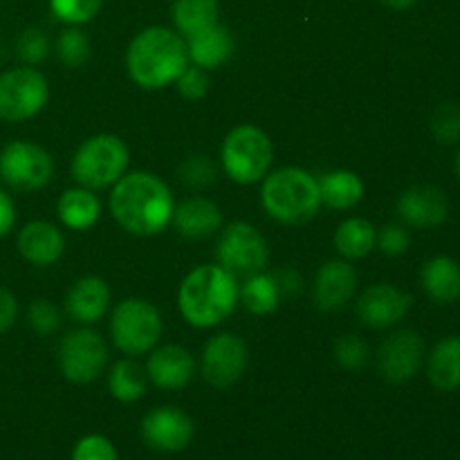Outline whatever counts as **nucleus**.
I'll return each instance as SVG.
<instances>
[{
	"label": "nucleus",
	"mask_w": 460,
	"mask_h": 460,
	"mask_svg": "<svg viewBox=\"0 0 460 460\" xmlns=\"http://www.w3.org/2000/svg\"><path fill=\"white\" fill-rule=\"evenodd\" d=\"M173 193L151 173L121 175L111 193V211L117 223L137 236L160 234L173 218Z\"/></svg>",
	"instance_id": "f257e3e1"
},
{
	"label": "nucleus",
	"mask_w": 460,
	"mask_h": 460,
	"mask_svg": "<svg viewBox=\"0 0 460 460\" xmlns=\"http://www.w3.org/2000/svg\"><path fill=\"white\" fill-rule=\"evenodd\" d=\"M189 66L187 43L166 27H148L139 31L126 52L128 75L139 88L157 90L175 84Z\"/></svg>",
	"instance_id": "f03ea898"
},
{
	"label": "nucleus",
	"mask_w": 460,
	"mask_h": 460,
	"mask_svg": "<svg viewBox=\"0 0 460 460\" xmlns=\"http://www.w3.org/2000/svg\"><path fill=\"white\" fill-rule=\"evenodd\" d=\"M178 304L180 313L191 326H218L238 304L236 277L223 265H200L189 272L180 286Z\"/></svg>",
	"instance_id": "7ed1b4c3"
},
{
	"label": "nucleus",
	"mask_w": 460,
	"mask_h": 460,
	"mask_svg": "<svg viewBox=\"0 0 460 460\" xmlns=\"http://www.w3.org/2000/svg\"><path fill=\"white\" fill-rule=\"evenodd\" d=\"M263 209L283 225H304L317 216L322 198L314 175L308 171L286 166L265 178L261 189Z\"/></svg>",
	"instance_id": "20e7f679"
},
{
	"label": "nucleus",
	"mask_w": 460,
	"mask_h": 460,
	"mask_svg": "<svg viewBox=\"0 0 460 460\" xmlns=\"http://www.w3.org/2000/svg\"><path fill=\"white\" fill-rule=\"evenodd\" d=\"M128 166V148L117 135H94L85 139L72 160V178L90 191L115 184Z\"/></svg>",
	"instance_id": "39448f33"
},
{
	"label": "nucleus",
	"mask_w": 460,
	"mask_h": 460,
	"mask_svg": "<svg viewBox=\"0 0 460 460\" xmlns=\"http://www.w3.org/2000/svg\"><path fill=\"white\" fill-rule=\"evenodd\" d=\"M223 169L234 182L252 184L265 178L272 164V142L261 128L252 124L229 130L220 151Z\"/></svg>",
	"instance_id": "423d86ee"
},
{
	"label": "nucleus",
	"mask_w": 460,
	"mask_h": 460,
	"mask_svg": "<svg viewBox=\"0 0 460 460\" xmlns=\"http://www.w3.org/2000/svg\"><path fill=\"white\" fill-rule=\"evenodd\" d=\"M112 344L124 355L151 353L162 337V314L144 299H126L115 308L111 319Z\"/></svg>",
	"instance_id": "0eeeda50"
},
{
	"label": "nucleus",
	"mask_w": 460,
	"mask_h": 460,
	"mask_svg": "<svg viewBox=\"0 0 460 460\" xmlns=\"http://www.w3.org/2000/svg\"><path fill=\"white\" fill-rule=\"evenodd\" d=\"M49 85L34 67H13L0 75V119L25 121L43 111Z\"/></svg>",
	"instance_id": "6e6552de"
},
{
	"label": "nucleus",
	"mask_w": 460,
	"mask_h": 460,
	"mask_svg": "<svg viewBox=\"0 0 460 460\" xmlns=\"http://www.w3.org/2000/svg\"><path fill=\"white\" fill-rule=\"evenodd\" d=\"M54 162L34 142H12L0 151V180L16 191H39L52 180Z\"/></svg>",
	"instance_id": "1a4fd4ad"
},
{
	"label": "nucleus",
	"mask_w": 460,
	"mask_h": 460,
	"mask_svg": "<svg viewBox=\"0 0 460 460\" xmlns=\"http://www.w3.org/2000/svg\"><path fill=\"white\" fill-rule=\"evenodd\" d=\"M108 362V349L103 337L90 328L67 332L58 346L61 373L75 385H88L97 380Z\"/></svg>",
	"instance_id": "9d476101"
},
{
	"label": "nucleus",
	"mask_w": 460,
	"mask_h": 460,
	"mask_svg": "<svg viewBox=\"0 0 460 460\" xmlns=\"http://www.w3.org/2000/svg\"><path fill=\"white\" fill-rule=\"evenodd\" d=\"M218 261L232 274L263 272L270 261L268 243L252 225L232 223L218 238Z\"/></svg>",
	"instance_id": "9b49d317"
},
{
	"label": "nucleus",
	"mask_w": 460,
	"mask_h": 460,
	"mask_svg": "<svg viewBox=\"0 0 460 460\" xmlns=\"http://www.w3.org/2000/svg\"><path fill=\"white\" fill-rule=\"evenodd\" d=\"M247 344L234 332H220L202 350V377L214 389H229L241 380L247 367Z\"/></svg>",
	"instance_id": "f8f14e48"
},
{
	"label": "nucleus",
	"mask_w": 460,
	"mask_h": 460,
	"mask_svg": "<svg viewBox=\"0 0 460 460\" xmlns=\"http://www.w3.org/2000/svg\"><path fill=\"white\" fill-rule=\"evenodd\" d=\"M425 344L416 331H398L377 350V368L391 385H404L420 371Z\"/></svg>",
	"instance_id": "ddd939ff"
},
{
	"label": "nucleus",
	"mask_w": 460,
	"mask_h": 460,
	"mask_svg": "<svg viewBox=\"0 0 460 460\" xmlns=\"http://www.w3.org/2000/svg\"><path fill=\"white\" fill-rule=\"evenodd\" d=\"M411 295H407L404 290L391 286V283H377L362 292L358 305H355V313L364 326L382 331V328H391L402 322L411 310Z\"/></svg>",
	"instance_id": "4468645a"
},
{
	"label": "nucleus",
	"mask_w": 460,
	"mask_h": 460,
	"mask_svg": "<svg viewBox=\"0 0 460 460\" xmlns=\"http://www.w3.org/2000/svg\"><path fill=\"white\" fill-rule=\"evenodd\" d=\"M144 443L157 452H182L193 438V420L175 407H160L142 420Z\"/></svg>",
	"instance_id": "2eb2a0df"
},
{
	"label": "nucleus",
	"mask_w": 460,
	"mask_h": 460,
	"mask_svg": "<svg viewBox=\"0 0 460 460\" xmlns=\"http://www.w3.org/2000/svg\"><path fill=\"white\" fill-rule=\"evenodd\" d=\"M398 214L404 225L416 229L438 227L449 216V200L438 187L418 184L407 189L398 200Z\"/></svg>",
	"instance_id": "dca6fc26"
},
{
	"label": "nucleus",
	"mask_w": 460,
	"mask_h": 460,
	"mask_svg": "<svg viewBox=\"0 0 460 460\" xmlns=\"http://www.w3.org/2000/svg\"><path fill=\"white\" fill-rule=\"evenodd\" d=\"M355 288H358V272L349 261L332 259L319 268L314 277L313 299L319 310H340L353 299Z\"/></svg>",
	"instance_id": "f3484780"
},
{
	"label": "nucleus",
	"mask_w": 460,
	"mask_h": 460,
	"mask_svg": "<svg viewBox=\"0 0 460 460\" xmlns=\"http://www.w3.org/2000/svg\"><path fill=\"white\" fill-rule=\"evenodd\" d=\"M193 371H196L193 355L175 344L155 349L146 362V376L151 377L153 385L166 391L184 389L191 382Z\"/></svg>",
	"instance_id": "a211bd4d"
},
{
	"label": "nucleus",
	"mask_w": 460,
	"mask_h": 460,
	"mask_svg": "<svg viewBox=\"0 0 460 460\" xmlns=\"http://www.w3.org/2000/svg\"><path fill=\"white\" fill-rule=\"evenodd\" d=\"M63 250H66V238H63L61 229L54 227L52 223L45 220H34L27 223L18 234V252L25 261L39 268H48V265L57 263L61 259Z\"/></svg>",
	"instance_id": "6ab92c4d"
},
{
	"label": "nucleus",
	"mask_w": 460,
	"mask_h": 460,
	"mask_svg": "<svg viewBox=\"0 0 460 460\" xmlns=\"http://www.w3.org/2000/svg\"><path fill=\"white\" fill-rule=\"evenodd\" d=\"M171 220L184 238H193V241L214 236L223 227V214H220L218 205L207 198H189V200L180 202L173 209Z\"/></svg>",
	"instance_id": "aec40b11"
},
{
	"label": "nucleus",
	"mask_w": 460,
	"mask_h": 460,
	"mask_svg": "<svg viewBox=\"0 0 460 460\" xmlns=\"http://www.w3.org/2000/svg\"><path fill=\"white\" fill-rule=\"evenodd\" d=\"M111 304L108 283L99 277H84L70 288L66 296V308L75 322L94 323L106 314Z\"/></svg>",
	"instance_id": "412c9836"
},
{
	"label": "nucleus",
	"mask_w": 460,
	"mask_h": 460,
	"mask_svg": "<svg viewBox=\"0 0 460 460\" xmlns=\"http://www.w3.org/2000/svg\"><path fill=\"white\" fill-rule=\"evenodd\" d=\"M422 288L427 296L440 305L460 299V263L452 256H434L422 265Z\"/></svg>",
	"instance_id": "4be33fe9"
},
{
	"label": "nucleus",
	"mask_w": 460,
	"mask_h": 460,
	"mask_svg": "<svg viewBox=\"0 0 460 460\" xmlns=\"http://www.w3.org/2000/svg\"><path fill=\"white\" fill-rule=\"evenodd\" d=\"M189 58L193 66L202 67V70H214V67L225 66L234 54V36L229 34L227 27L218 22L211 30L202 31V34L193 36L187 43Z\"/></svg>",
	"instance_id": "5701e85b"
},
{
	"label": "nucleus",
	"mask_w": 460,
	"mask_h": 460,
	"mask_svg": "<svg viewBox=\"0 0 460 460\" xmlns=\"http://www.w3.org/2000/svg\"><path fill=\"white\" fill-rule=\"evenodd\" d=\"M427 376L438 391L460 389V335L440 340L427 362Z\"/></svg>",
	"instance_id": "b1692460"
},
{
	"label": "nucleus",
	"mask_w": 460,
	"mask_h": 460,
	"mask_svg": "<svg viewBox=\"0 0 460 460\" xmlns=\"http://www.w3.org/2000/svg\"><path fill=\"white\" fill-rule=\"evenodd\" d=\"M319 198L331 209H350L364 196V182L353 171H328L317 180Z\"/></svg>",
	"instance_id": "393cba45"
},
{
	"label": "nucleus",
	"mask_w": 460,
	"mask_h": 460,
	"mask_svg": "<svg viewBox=\"0 0 460 460\" xmlns=\"http://www.w3.org/2000/svg\"><path fill=\"white\" fill-rule=\"evenodd\" d=\"M218 0H175L171 16L184 39L202 34L218 25Z\"/></svg>",
	"instance_id": "a878e982"
},
{
	"label": "nucleus",
	"mask_w": 460,
	"mask_h": 460,
	"mask_svg": "<svg viewBox=\"0 0 460 460\" xmlns=\"http://www.w3.org/2000/svg\"><path fill=\"white\" fill-rule=\"evenodd\" d=\"M102 202L90 189H67L58 200V218L67 229L84 232L99 220Z\"/></svg>",
	"instance_id": "bb28decb"
},
{
	"label": "nucleus",
	"mask_w": 460,
	"mask_h": 460,
	"mask_svg": "<svg viewBox=\"0 0 460 460\" xmlns=\"http://www.w3.org/2000/svg\"><path fill=\"white\" fill-rule=\"evenodd\" d=\"M376 227L364 218H349L337 227L335 247L344 259H364L376 247Z\"/></svg>",
	"instance_id": "cd10ccee"
},
{
	"label": "nucleus",
	"mask_w": 460,
	"mask_h": 460,
	"mask_svg": "<svg viewBox=\"0 0 460 460\" xmlns=\"http://www.w3.org/2000/svg\"><path fill=\"white\" fill-rule=\"evenodd\" d=\"M238 296H241L243 305L252 314L274 313L279 308V301H281V292H279L272 272L250 274L241 290H238Z\"/></svg>",
	"instance_id": "c85d7f7f"
},
{
	"label": "nucleus",
	"mask_w": 460,
	"mask_h": 460,
	"mask_svg": "<svg viewBox=\"0 0 460 460\" xmlns=\"http://www.w3.org/2000/svg\"><path fill=\"white\" fill-rule=\"evenodd\" d=\"M146 371L133 359L117 362L108 376V389H111L112 398L119 400V402H137L146 394Z\"/></svg>",
	"instance_id": "c756f323"
},
{
	"label": "nucleus",
	"mask_w": 460,
	"mask_h": 460,
	"mask_svg": "<svg viewBox=\"0 0 460 460\" xmlns=\"http://www.w3.org/2000/svg\"><path fill=\"white\" fill-rule=\"evenodd\" d=\"M57 54L63 66L79 67L90 58V40L79 27H67L57 40Z\"/></svg>",
	"instance_id": "7c9ffc66"
},
{
	"label": "nucleus",
	"mask_w": 460,
	"mask_h": 460,
	"mask_svg": "<svg viewBox=\"0 0 460 460\" xmlns=\"http://www.w3.org/2000/svg\"><path fill=\"white\" fill-rule=\"evenodd\" d=\"M218 178V166L209 160L207 155L198 153V155H189L187 160L180 164V180L191 189H205L216 182Z\"/></svg>",
	"instance_id": "2f4dec72"
},
{
	"label": "nucleus",
	"mask_w": 460,
	"mask_h": 460,
	"mask_svg": "<svg viewBox=\"0 0 460 460\" xmlns=\"http://www.w3.org/2000/svg\"><path fill=\"white\" fill-rule=\"evenodd\" d=\"M103 0H49V9L58 21L67 25H81L93 21L102 9Z\"/></svg>",
	"instance_id": "473e14b6"
},
{
	"label": "nucleus",
	"mask_w": 460,
	"mask_h": 460,
	"mask_svg": "<svg viewBox=\"0 0 460 460\" xmlns=\"http://www.w3.org/2000/svg\"><path fill=\"white\" fill-rule=\"evenodd\" d=\"M431 133L440 144L460 142V106L445 102L431 115Z\"/></svg>",
	"instance_id": "72a5a7b5"
},
{
	"label": "nucleus",
	"mask_w": 460,
	"mask_h": 460,
	"mask_svg": "<svg viewBox=\"0 0 460 460\" xmlns=\"http://www.w3.org/2000/svg\"><path fill=\"white\" fill-rule=\"evenodd\" d=\"M27 322L34 328L39 335H52L61 328V313L57 305L48 299H36L31 301L30 310H27Z\"/></svg>",
	"instance_id": "f704fd0d"
},
{
	"label": "nucleus",
	"mask_w": 460,
	"mask_h": 460,
	"mask_svg": "<svg viewBox=\"0 0 460 460\" xmlns=\"http://www.w3.org/2000/svg\"><path fill=\"white\" fill-rule=\"evenodd\" d=\"M335 358L349 371H362L368 362V346L359 337L344 335L335 344Z\"/></svg>",
	"instance_id": "c9c22d12"
},
{
	"label": "nucleus",
	"mask_w": 460,
	"mask_h": 460,
	"mask_svg": "<svg viewBox=\"0 0 460 460\" xmlns=\"http://www.w3.org/2000/svg\"><path fill=\"white\" fill-rule=\"evenodd\" d=\"M49 52V40L36 27L22 31L16 40V54L27 63V66H36V63L43 61Z\"/></svg>",
	"instance_id": "e433bc0d"
},
{
	"label": "nucleus",
	"mask_w": 460,
	"mask_h": 460,
	"mask_svg": "<svg viewBox=\"0 0 460 460\" xmlns=\"http://www.w3.org/2000/svg\"><path fill=\"white\" fill-rule=\"evenodd\" d=\"M72 460H119L117 458L115 447L108 438L103 436L93 434L81 438L75 445V452H72Z\"/></svg>",
	"instance_id": "4c0bfd02"
},
{
	"label": "nucleus",
	"mask_w": 460,
	"mask_h": 460,
	"mask_svg": "<svg viewBox=\"0 0 460 460\" xmlns=\"http://www.w3.org/2000/svg\"><path fill=\"white\" fill-rule=\"evenodd\" d=\"M175 85H178L180 94H182L184 99L198 102V99L205 97L207 90H209V76H207V72L202 70V67L187 66L182 75L175 79Z\"/></svg>",
	"instance_id": "58836bf2"
},
{
	"label": "nucleus",
	"mask_w": 460,
	"mask_h": 460,
	"mask_svg": "<svg viewBox=\"0 0 460 460\" xmlns=\"http://www.w3.org/2000/svg\"><path fill=\"white\" fill-rule=\"evenodd\" d=\"M376 245L385 252L386 256H400L409 250L411 245V236H409L404 225H385L380 234L376 236Z\"/></svg>",
	"instance_id": "ea45409f"
},
{
	"label": "nucleus",
	"mask_w": 460,
	"mask_h": 460,
	"mask_svg": "<svg viewBox=\"0 0 460 460\" xmlns=\"http://www.w3.org/2000/svg\"><path fill=\"white\" fill-rule=\"evenodd\" d=\"M18 317V301L7 288H0V335L9 331L16 323Z\"/></svg>",
	"instance_id": "a19ab883"
},
{
	"label": "nucleus",
	"mask_w": 460,
	"mask_h": 460,
	"mask_svg": "<svg viewBox=\"0 0 460 460\" xmlns=\"http://www.w3.org/2000/svg\"><path fill=\"white\" fill-rule=\"evenodd\" d=\"M272 277L277 281L281 296H296L301 292V288H304V279L292 268L277 270V272H272Z\"/></svg>",
	"instance_id": "79ce46f5"
},
{
	"label": "nucleus",
	"mask_w": 460,
	"mask_h": 460,
	"mask_svg": "<svg viewBox=\"0 0 460 460\" xmlns=\"http://www.w3.org/2000/svg\"><path fill=\"white\" fill-rule=\"evenodd\" d=\"M16 223V207H13L12 196L4 189H0V238L7 236Z\"/></svg>",
	"instance_id": "37998d69"
},
{
	"label": "nucleus",
	"mask_w": 460,
	"mask_h": 460,
	"mask_svg": "<svg viewBox=\"0 0 460 460\" xmlns=\"http://www.w3.org/2000/svg\"><path fill=\"white\" fill-rule=\"evenodd\" d=\"M382 3H385L386 7H391V9H398V12H404V9L413 7V4H416L418 0H382Z\"/></svg>",
	"instance_id": "c03bdc74"
},
{
	"label": "nucleus",
	"mask_w": 460,
	"mask_h": 460,
	"mask_svg": "<svg viewBox=\"0 0 460 460\" xmlns=\"http://www.w3.org/2000/svg\"><path fill=\"white\" fill-rule=\"evenodd\" d=\"M456 173H458V178H460V151H458V155H456Z\"/></svg>",
	"instance_id": "a18cd8bd"
}]
</instances>
